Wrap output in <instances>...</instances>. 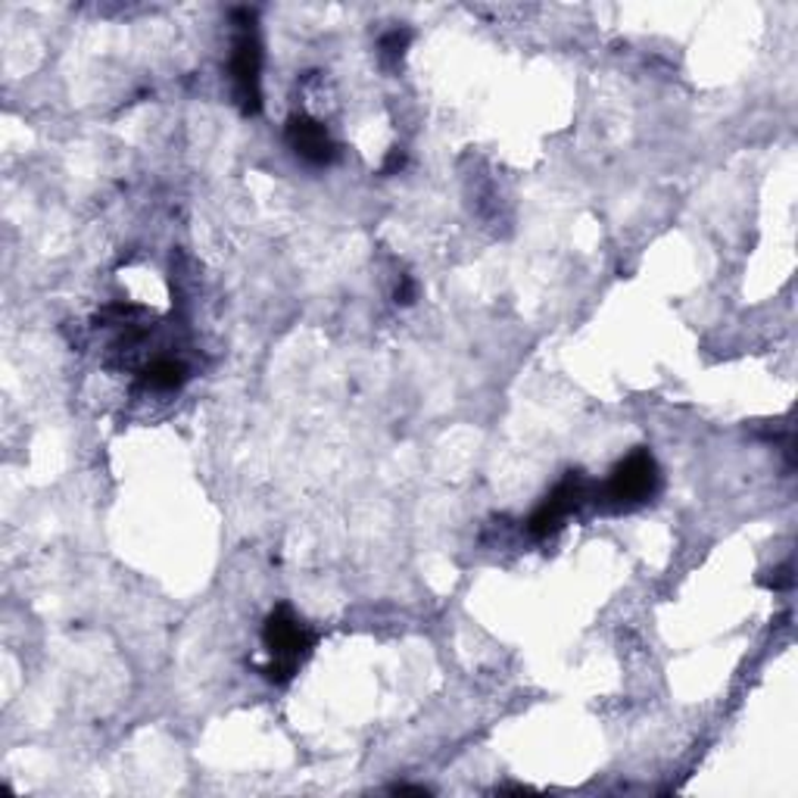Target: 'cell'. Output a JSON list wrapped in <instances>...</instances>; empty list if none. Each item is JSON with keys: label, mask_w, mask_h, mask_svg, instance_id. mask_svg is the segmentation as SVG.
<instances>
[{"label": "cell", "mask_w": 798, "mask_h": 798, "mask_svg": "<svg viewBox=\"0 0 798 798\" xmlns=\"http://www.w3.org/2000/svg\"><path fill=\"white\" fill-rule=\"evenodd\" d=\"M409 41H412V34L406 32H399V29H393V32H387L381 38V60H383V66H397L399 60H402V53H406V48H409Z\"/></svg>", "instance_id": "cell-7"}, {"label": "cell", "mask_w": 798, "mask_h": 798, "mask_svg": "<svg viewBox=\"0 0 798 798\" xmlns=\"http://www.w3.org/2000/svg\"><path fill=\"white\" fill-rule=\"evenodd\" d=\"M658 462L648 449H633L624 462H617L612 478L602 487V499L608 509H636L658 493Z\"/></svg>", "instance_id": "cell-3"}, {"label": "cell", "mask_w": 798, "mask_h": 798, "mask_svg": "<svg viewBox=\"0 0 798 798\" xmlns=\"http://www.w3.org/2000/svg\"><path fill=\"white\" fill-rule=\"evenodd\" d=\"M287 144L297 153L299 160L313 163V166H328L337 160V144L331 141L328 129L318 119L306 116V113H294L287 119Z\"/></svg>", "instance_id": "cell-5"}, {"label": "cell", "mask_w": 798, "mask_h": 798, "mask_svg": "<svg viewBox=\"0 0 798 798\" xmlns=\"http://www.w3.org/2000/svg\"><path fill=\"white\" fill-rule=\"evenodd\" d=\"M586 499H590V483H586V478H583L581 471H567L565 478L559 481V487L540 502V509H536L531 521H528L531 536L543 540L549 533L559 531V528L565 524V518L574 515Z\"/></svg>", "instance_id": "cell-4"}, {"label": "cell", "mask_w": 798, "mask_h": 798, "mask_svg": "<svg viewBox=\"0 0 798 798\" xmlns=\"http://www.w3.org/2000/svg\"><path fill=\"white\" fill-rule=\"evenodd\" d=\"M187 381V368L175 359H156L141 371V383L147 390H178Z\"/></svg>", "instance_id": "cell-6"}, {"label": "cell", "mask_w": 798, "mask_h": 798, "mask_svg": "<svg viewBox=\"0 0 798 798\" xmlns=\"http://www.w3.org/2000/svg\"><path fill=\"white\" fill-rule=\"evenodd\" d=\"M263 643L272 652V665L263 667V677L272 683H290L297 674L299 662L316 646V633L309 631L290 605H278L266 617Z\"/></svg>", "instance_id": "cell-2"}, {"label": "cell", "mask_w": 798, "mask_h": 798, "mask_svg": "<svg viewBox=\"0 0 798 798\" xmlns=\"http://www.w3.org/2000/svg\"><path fill=\"white\" fill-rule=\"evenodd\" d=\"M232 84L234 100L244 116H256L263 110V91H259V72H263V44L256 29V13L241 7L232 13Z\"/></svg>", "instance_id": "cell-1"}, {"label": "cell", "mask_w": 798, "mask_h": 798, "mask_svg": "<svg viewBox=\"0 0 798 798\" xmlns=\"http://www.w3.org/2000/svg\"><path fill=\"white\" fill-rule=\"evenodd\" d=\"M406 166V153L399 147L390 150V156H387V163H383V175H390V172H397V168Z\"/></svg>", "instance_id": "cell-9"}, {"label": "cell", "mask_w": 798, "mask_h": 798, "mask_svg": "<svg viewBox=\"0 0 798 798\" xmlns=\"http://www.w3.org/2000/svg\"><path fill=\"white\" fill-rule=\"evenodd\" d=\"M390 792H412V796H431V789H428V786H409V782H399V786H393Z\"/></svg>", "instance_id": "cell-10"}, {"label": "cell", "mask_w": 798, "mask_h": 798, "mask_svg": "<svg viewBox=\"0 0 798 798\" xmlns=\"http://www.w3.org/2000/svg\"><path fill=\"white\" fill-rule=\"evenodd\" d=\"M765 586H774V590H789L792 586V565H782L774 571V577H767V581H761Z\"/></svg>", "instance_id": "cell-8"}]
</instances>
